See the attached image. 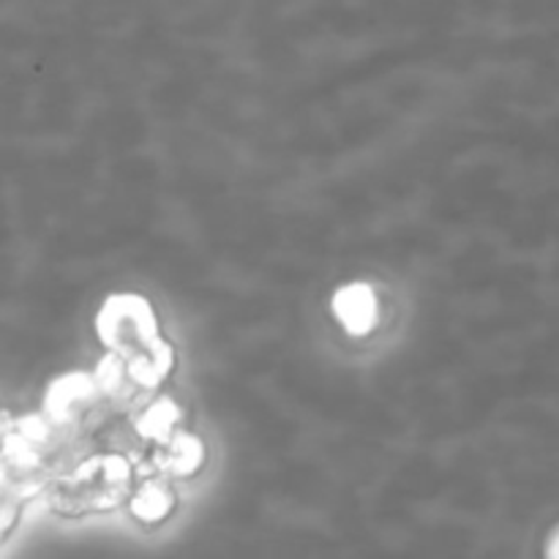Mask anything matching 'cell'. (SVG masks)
Wrapping results in <instances>:
<instances>
[{
	"label": "cell",
	"instance_id": "6da1fadb",
	"mask_svg": "<svg viewBox=\"0 0 559 559\" xmlns=\"http://www.w3.org/2000/svg\"><path fill=\"white\" fill-rule=\"evenodd\" d=\"M126 495H129V467L118 459H98L85 464L47 489L49 506L63 516L112 511L126 500Z\"/></svg>",
	"mask_w": 559,
	"mask_h": 559
},
{
	"label": "cell",
	"instance_id": "7a4b0ae2",
	"mask_svg": "<svg viewBox=\"0 0 559 559\" xmlns=\"http://www.w3.org/2000/svg\"><path fill=\"white\" fill-rule=\"evenodd\" d=\"M98 333L115 349H126V344H156V325H153L151 306L142 298H109L98 314Z\"/></svg>",
	"mask_w": 559,
	"mask_h": 559
},
{
	"label": "cell",
	"instance_id": "3957f363",
	"mask_svg": "<svg viewBox=\"0 0 559 559\" xmlns=\"http://www.w3.org/2000/svg\"><path fill=\"white\" fill-rule=\"evenodd\" d=\"M333 311L342 320V325L355 336L369 333L377 322L374 295L366 284H349V287L338 289L336 300H333Z\"/></svg>",
	"mask_w": 559,
	"mask_h": 559
},
{
	"label": "cell",
	"instance_id": "277c9868",
	"mask_svg": "<svg viewBox=\"0 0 559 559\" xmlns=\"http://www.w3.org/2000/svg\"><path fill=\"white\" fill-rule=\"evenodd\" d=\"M173 491L158 480H151L131 495L129 511L140 524H158L173 513Z\"/></svg>",
	"mask_w": 559,
	"mask_h": 559
},
{
	"label": "cell",
	"instance_id": "5b68a950",
	"mask_svg": "<svg viewBox=\"0 0 559 559\" xmlns=\"http://www.w3.org/2000/svg\"><path fill=\"white\" fill-rule=\"evenodd\" d=\"M202 459V451L197 448V442L191 440H183V442H175L173 445V453H167V469L175 475H189L194 473L197 464H200Z\"/></svg>",
	"mask_w": 559,
	"mask_h": 559
},
{
	"label": "cell",
	"instance_id": "8992f818",
	"mask_svg": "<svg viewBox=\"0 0 559 559\" xmlns=\"http://www.w3.org/2000/svg\"><path fill=\"white\" fill-rule=\"evenodd\" d=\"M549 559H559V530L555 535H551V540H549V555H546Z\"/></svg>",
	"mask_w": 559,
	"mask_h": 559
}]
</instances>
